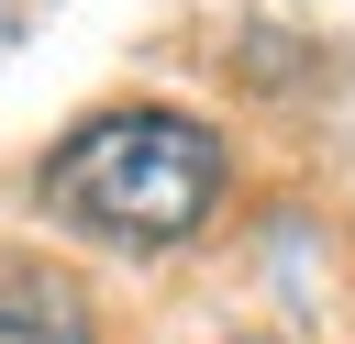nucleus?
<instances>
[{
    "label": "nucleus",
    "instance_id": "1",
    "mask_svg": "<svg viewBox=\"0 0 355 344\" xmlns=\"http://www.w3.org/2000/svg\"><path fill=\"white\" fill-rule=\"evenodd\" d=\"M44 211L89 244H122V255H166L211 222L222 200V133L166 111V100H122V111H89L55 155H44Z\"/></svg>",
    "mask_w": 355,
    "mask_h": 344
},
{
    "label": "nucleus",
    "instance_id": "2",
    "mask_svg": "<svg viewBox=\"0 0 355 344\" xmlns=\"http://www.w3.org/2000/svg\"><path fill=\"white\" fill-rule=\"evenodd\" d=\"M0 344H100V311L67 266L44 255H0Z\"/></svg>",
    "mask_w": 355,
    "mask_h": 344
},
{
    "label": "nucleus",
    "instance_id": "3",
    "mask_svg": "<svg viewBox=\"0 0 355 344\" xmlns=\"http://www.w3.org/2000/svg\"><path fill=\"white\" fill-rule=\"evenodd\" d=\"M244 344H266V333H244Z\"/></svg>",
    "mask_w": 355,
    "mask_h": 344
}]
</instances>
